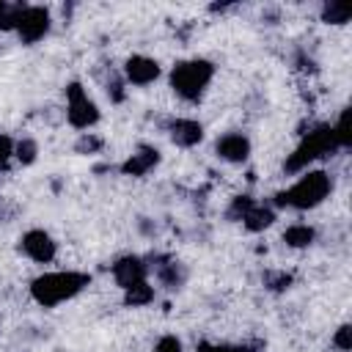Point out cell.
Here are the masks:
<instances>
[{
    "instance_id": "cell-14",
    "label": "cell",
    "mask_w": 352,
    "mask_h": 352,
    "mask_svg": "<svg viewBox=\"0 0 352 352\" xmlns=\"http://www.w3.org/2000/svg\"><path fill=\"white\" fill-rule=\"evenodd\" d=\"M324 19L336 22V25L346 22V19H349V6H346V3H330V6L324 8Z\"/></svg>"
},
{
    "instance_id": "cell-9",
    "label": "cell",
    "mask_w": 352,
    "mask_h": 352,
    "mask_svg": "<svg viewBox=\"0 0 352 352\" xmlns=\"http://www.w3.org/2000/svg\"><path fill=\"white\" fill-rule=\"evenodd\" d=\"M126 80L129 82H135V85H148V82H154L157 77H160V66H157V60H151V58H146V55H132L129 60H126Z\"/></svg>"
},
{
    "instance_id": "cell-18",
    "label": "cell",
    "mask_w": 352,
    "mask_h": 352,
    "mask_svg": "<svg viewBox=\"0 0 352 352\" xmlns=\"http://www.w3.org/2000/svg\"><path fill=\"white\" fill-rule=\"evenodd\" d=\"M195 352H250L248 346H231V344H201Z\"/></svg>"
},
{
    "instance_id": "cell-11",
    "label": "cell",
    "mask_w": 352,
    "mask_h": 352,
    "mask_svg": "<svg viewBox=\"0 0 352 352\" xmlns=\"http://www.w3.org/2000/svg\"><path fill=\"white\" fill-rule=\"evenodd\" d=\"M170 138H173V143H179V146H195V143L204 138V129H201V124L192 121V118H179V121H173V126H170Z\"/></svg>"
},
{
    "instance_id": "cell-6",
    "label": "cell",
    "mask_w": 352,
    "mask_h": 352,
    "mask_svg": "<svg viewBox=\"0 0 352 352\" xmlns=\"http://www.w3.org/2000/svg\"><path fill=\"white\" fill-rule=\"evenodd\" d=\"M14 28L19 30V36H22L25 41H36V38H41V36L47 33V28H50V14H47L44 8H38V6L19 8V16H16V25H14Z\"/></svg>"
},
{
    "instance_id": "cell-17",
    "label": "cell",
    "mask_w": 352,
    "mask_h": 352,
    "mask_svg": "<svg viewBox=\"0 0 352 352\" xmlns=\"http://www.w3.org/2000/svg\"><path fill=\"white\" fill-rule=\"evenodd\" d=\"M154 352H182V341L176 336H162L154 346Z\"/></svg>"
},
{
    "instance_id": "cell-1",
    "label": "cell",
    "mask_w": 352,
    "mask_h": 352,
    "mask_svg": "<svg viewBox=\"0 0 352 352\" xmlns=\"http://www.w3.org/2000/svg\"><path fill=\"white\" fill-rule=\"evenodd\" d=\"M88 275L85 272H72V270H58V272H44L41 278L33 280L30 292H33V300L38 305H47V308H55L66 300H72L74 294H80L85 286H88Z\"/></svg>"
},
{
    "instance_id": "cell-8",
    "label": "cell",
    "mask_w": 352,
    "mask_h": 352,
    "mask_svg": "<svg viewBox=\"0 0 352 352\" xmlns=\"http://www.w3.org/2000/svg\"><path fill=\"white\" fill-rule=\"evenodd\" d=\"M146 272L148 270H146V264L138 256H126V258H121V261L113 264V278H116V283L121 289H132V286L143 283L146 280Z\"/></svg>"
},
{
    "instance_id": "cell-3",
    "label": "cell",
    "mask_w": 352,
    "mask_h": 352,
    "mask_svg": "<svg viewBox=\"0 0 352 352\" xmlns=\"http://www.w3.org/2000/svg\"><path fill=\"white\" fill-rule=\"evenodd\" d=\"M333 148H341V146H338V140H336V132H333V126H330V124H322V126L311 129V132L300 140V146H297V148L292 151V157L286 160V170H289V173L302 170L305 165H311L314 160H319V157L330 154Z\"/></svg>"
},
{
    "instance_id": "cell-20",
    "label": "cell",
    "mask_w": 352,
    "mask_h": 352,
    "mask_svg": "<svg viewBox=\"0 0 352 352\" xmlns=\"http://www.w3.org/2000/svg\"><path fill=\"white\" fill-rule=\"evenodd\" d=\"M349 324H344V327H338V333H336V344H338V349L341 352H349Z\"/></svg>"
},
{
    "instance_id": "cell-19",
    "label": "cell",
    "mask_w": 352,
    "mask_h": 352,
    "mask_svg": "<svg viewBox=\"0 0 352 352\" xmlns=\"http://www.w3.org/2000/svg\"><path fill=\"white\" fill-rule=\"evenodd\" d=\"M11 157H14V143L6 135H0V168H6Z\"/></svg>"
},
{
    "instance_id": "cell-2",
    "label": "cell",
    "mask_w": 352,
    "mask_h": 352,
    "mask_svg": "<svg viewBox=\"0 0 352 352\" xmlns=\"http://www.w3.org/2000/svg\"><path fill=\"white\" fill-rule=\"evenodd\" d=\"M330 176L324 170H305L289 190H283L278 195L280 206H292V209H311L316 204H322L330 192Z\"/></svg>"
},
{
    "instance_id": "cell-12",
    "label": "cell",
    "mask_w": 352,
    "mask_h": 352,
    "mask_svg": "<svg viewBox=\"0 0 352 352\" xmlns=\"http://www.w3.org/2000/svg\"><path fill=\"white\" fill-rule=\"evenodd\" d=\"M160 160V151L151 148V146H143L138 154H132L126 162H124V173H132V176H143L148 168H154Z\"/></svg>"
},
{
    "instance_id": "cell-13",
    "label": "cell",
    "mask_w": 352,
    "mask_h": 352,
    "mask_svg": "<svg viewBox=\"0 0 352 352\" xmlns=\"http://www.w3.org/2000/svg\"><path fill=\"white\" fill-rule=\"evenodd\" d=\"M283 239H286V245H292V248L311 245V239H314V228H311V226H305V223L289 226V228L283 231Z\"/></svg>"
},
{
    "instance_id": "cell-10",
    "label": "cell",
    "mask_w": 352,
    "mask_h": 352,
    "mask_svg": "<svg viewBox=\"0 0 352 352\" xmlns=\"http://www.w3.org/2000/svg\"><path fill=\"white\" fill-rule=\"evenodd\" d=\"M217 154L228 162H242L250 154V140L242 132H228L217 140Z\"/></svg>"
},
{
    "instance_id": "cell-15",
    "label": "cell",
    "mask_w": 352,
    "mask_h": 352,
    "mask_svg": "<svg viewBox=\"0 0 352 352\" xmlns=\"http://www.w3.org/2000/svg\"><path fill=\"white\" fill-rule=\"evenodd\" d=\"M14 154H16L19 162H33L36 160V143L33 140H22V143L14 146Z\"/></svg>"
},
{
    "instance_id": "cell-16",
    "label": "cell",
    "mask_w": 352,
    "mask_h": 352,
    "mask_svg": "<svg viewBox=\"0 0 352 352\" xmlns=\"http://www.w3.org/2000/svg\"><path fill=\"white\" fill-rule=\"evenodd\" d=\"M19 8L22 6H6V3H0V28H14L16 25V16H19Z\"/></svg>"
},
{
    "instance_id": "cell-4",
    "label": "cell",
    "mask_w": 352,
    "mask_h": 352,
    "mask_svg": "<svg viewBox=\"0 0 352 352\" xmlns=\"http://www.w3.org/2000/svg\"><path fill=\"white\" fill-rule=\"evenodd\" d=\"M212 74H214V69H212L209 60H198V58L195 60H182L170 72V85L182 99L195 102L204 94V88L209 85Z\"/></svg>"
},
{
    "instance_id": "cell-7",
    "label": "cell",
    "mask_w": 352,
    "mask_h": 352,
    "mask_svg": "<svg viewBox=\"0 0 352 352\" xmlns=\"http://www.w3.org/2000/svg\"><path fill=\"white\" fill-rule=\"evenodd\" d=\"M22 250H25L28 258H33L38 264H47V261L55 258V242H52V236L47 231H38V228L36 231H28L22 236Z\"/></svg>"
},
{
    "instance_id": "cell-5",
    "label": "cell",
    "mask_w": 352,
    "mask_h": 352,
    "mask_svg": "<svg viewBox=\"0 0 352 352\" xmlns=\"http://www.w3.org/2000/svg\"><path fill=\"white\" fill-rule=\"evenodd\" d=\"M66 99H69V104H66V116H69L72 126H77V129H88V126H94V124L99 121V110H96L94 99L85 94L82 85H77V82L69 85V88H66Z\"/></svg>"
}]
</instances>
